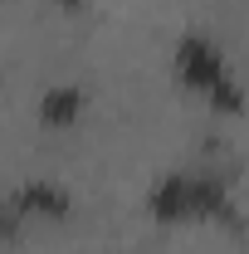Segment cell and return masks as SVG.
I'll use <instances>...</instances> for the list:
<instances>
[{"label":"cell","mask_w":249,"mask_h":254,"mask_svg":"<svg viewBox=\"0 0 249 254\" xmlns=\"http://www.w3.org/2000/svg\"><path fill=\"white\" fill-rule=\"evenodd\" d=\"M68 210H73V195L63 186H54V181H25L5 200V235L15 240L25 220H68Z\"/></svg>","instance_id":"3"},{"label":"cell","mask_w":249,"mask_h":254,"mask_svg":"<svg viewBox=\"0 0 249 254\" xmlns=\"http://www.w3.org/2000/svg\"><path fill=\"white\" fill-rule=\"evenodd\" d=\"M83 108H88V93L78 88V83H59V88H44L39 93V123L44 127H73L83 118Z\"/></svg>","instance_id":"4"},{"label":"cell","mask_w":249,"mask_h":254,"mask_svg":"<svg viewBox=\"0 0 249 254\" xmlns=\"http://www.w3.org/2000/svg\"><path fill=\"white\" fill-rule=\"evenodd\" d=\"M176 78L195 98H205L215 113H245V88L230 78L225 54L210 34H181L176 39Z\"/></svg>","instance_id":"2"},{"label":"cell","mask_w":249,"mask_h":254,"mask_svg":"<svg viewBox=\"0 0 249 254\" xmlns=\"http://www.w3.org/2000/svg\"><path fill=\"white\" fill-rule=\"evenodd\" d=\"M147 215L152 220H225L235 225V205H230V181L220 171H166L152 190H147Z\"/></svg>","instance_id":"1"},{"label":"cell","mask_w":249,"mask_h":254,"mask_svg":"<svg viewBox=\"0 0 249 254\" xmlns=\"http://www.w3.org/2000/svg\"><path fill=\"white\" fill-rule=\"evenodd\" d=\"M59 5H63V10H78V5H83V0H59Z\"/></svg>","instance_id":"5"}]
</instances>
